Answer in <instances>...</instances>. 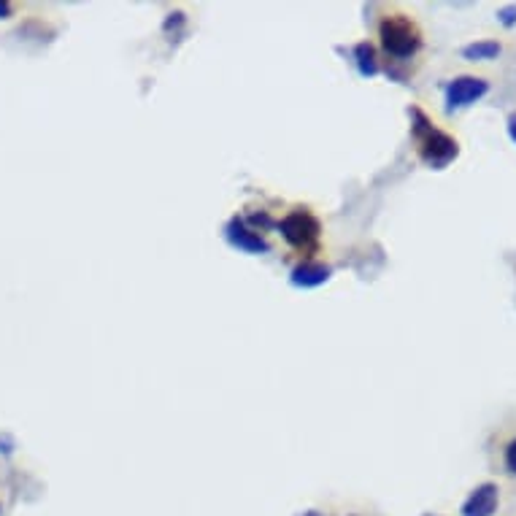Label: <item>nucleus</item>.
<instances>
[{"label": "nucleus", "instance_id": "f03ea898", "mask_svg": "<svg viewBox=\"0 0 516 516\" xmlns=\"http://www.w3.org/2000/svg\"><path fill=\"white\" fill-rule=\"evenodd\" d=\"M414 119H417L414 136H417L419 157H422L430 168H444V165L452 163L454 157H457V152H460V149H457V141H454L452 136H446L444 130H438L419 109H414Z\"/></svg>", "mask_w": 516, "mask_h": 516}, {"label": "nucleus", "instance_id": "0eeeda50", "mask_svg": "<svg viewBox=\"0 0 516 516\" xmlns=\"http://www.w3.org/2000/svg\"><path fill=\"white\" fill-rule=\"evenodd\" d=\"M495 55H500V46L495 41H481V44L465 49V57H471V60H492Z\"/></svg>", "mask_w": 516, "mask_h": 516}, {"label": "nucleus", "instance_id": "7ed1b4c3", "mask_svg": "<svg viewBox=\"0 0 516 516\" xmlns=\"http://www.w3.org/2000/svg\"><path fill=\"white\" fill-rule=\"evenodd\" d=\"M279 233L284 236L290 249H295L300 254H311L317 252L322 227H319V219L308 209H292L279 222Z\"/></svg>", "mask_w": 516, "mask_h": 516}, {"label": "nucleus", "instance_id": "423d86ee", "mask_svg": "<svg viewBox=\"0 0 516 516\" xmlns=\"http://www.w3.org/2000/svg\"><path fill=\"white\" fill-rule=\"evenodd\" d=\"M498 457H500V471L516 479V430L503 435L498 441Z\"/></svg>", "mask_w": 516, "mask_h": 516}, {"label": "nucleus", "instance_id": "1a4fd4ad", "mask_svg": "<svg viewBox=\"0 0 516 516\" xmlns=\"http://www.w3.org/2000/svg\"><path fill=\"white\" fill-rule=\"evenodd\" d=\"M0 14H9V6H6V3H0Z\"/></svg>", "mask_w": 516, "mask_h": 516}, {"label": "nucleus", "instance_id": "9d476101", "mask_svg": "<svg viewBox=\"0 0 516 516\" xmlns=\"http://www.w3.org/2000/svg\"><path fill=\"white\" fill-rule=\"evenodd\" d=\"M306 516H319V514H314V511H311V514H306Z\"/></svg>", "mask_w": 516, "mask_h": 516}, {"label": "nucleus", "instance_id": "39448f33", "mask_svg": "<svg viewBox=\"0 0 516 516\" xmlns=\"http://www.w3.org/2000/svg\"><path fill=\"white\" fill-rule=\"evenodd\" d=\"M498 511V487L495 484H481L473 489L471 498L462 506V516H492Z\"/></svg>", "mask_w": 516, "mask_h": 516}, {"label": "nucleus", "instance_id": "6e6552de", "mask_svg": "<svg viewBox=\"0 0 516 516\" xmlns=\"http://www.w3.org/2000/svg\"><path fill=\"white\" fill-rule=\"evenodd\" d=\"M508 133H511V138L516 141V111L508 117Z\"/></svg>", "mask_w": 516, "mask_h": 516}, {"label": "nucleus", "instance_id": "f257e3e1", "mask_svg": "<svg viewBox=\"0 0 516 516\" xmlns=\"http://www.w3.org/2000/svg\"><path fill=\"white\" fill-rule=\"evenodd\" d=\"M379 38L384 52L395 60H411L419 55V49L425 44L422 28L417 25V19L403 11H390L384 14L379 22Z\"/></svg>", "mask_w": 516, "mask_h": 516}, {"label": "nucleus", "instance_id": "20e7f679", "mask_svg": "<svg viewBox=\"0 0 516 516\" xmlns=\"http://www.w3.org/2000/svg\"><path fill=\"white\" fill-rule=\"evenodd\" d=\"M489 90V84L484 79H476V76H462V79H454L446 90V106L449 109H462L468 103H476L479 98H484Z\"/></svg>", "mask_w": 516, "mask_h": 516}]
</instances>
